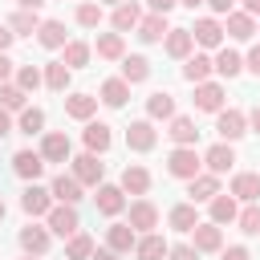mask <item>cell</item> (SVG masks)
<instances>
[{
    "label": "cell",
    "instance_id": "6da1fadb",
    "mask_svg": "<svg viewBox=\"0 0 260 260\" xmlns=\"http://www.w3.org/2000/svg\"><path fill=\"white\" fill-rule=\"evenodd\" d=\"M199 167H203V158L195 154V146H175L171 158H167V171H171L175 179H187V183L199 175Z\"/></svg>",
    "mask_w": 260,
    "mask_h": 260
},
{
    "label": "cell",
    "instance_id": "7a4b0ae2",
    "mask_svg": "<svg viewBox=\"0 0 260 260\" xmlns=\"http://www.w3.org/2000/svg\"><path fill=\"white\" fill-rule=\"evenodd\" d=\"M215 134H219L223 142H236V138L248 134V118H244L240 110H219V118H215Z\"/></svg>",
    "mask_w": 260,
    "mask_h": 260
},
{
    "label": "cell",
    "instance_id": "3957f363",
    "mask_svg": "<svg viewBox=\"0 0 260 260\" xmlns=\"http://www.w3.org/2000/svg\"><path fill=\"white\" fill-rule=\"evenodd\" d=\"M102 175H106V167H102L93 154H77V158H73V179H77L81 187H102Z\"/></svg>",
    "mask_w": 260,
    "mask_h": 260
},
{
    "label": "cell",
    "instance_id": "277c9868",
    "mask_svg": "<svg viewBox=\"0 0 260 260\" xmlns=\"http://www.w3.org/2000/svg\"><path fill=\"white\" fill-rule=\"evenodd\" d=\"M12 171L20 175V179H41V171H45V158H41V150H16L12 154Z\"/></svg>",
    "mask_w": 260,
    "mask_h": 260
},
{
    "label": "cell",
    "instance_id": "5b68a950",
    "mask_svg": "<svg viewBox=\"0 0 260 260\" xmlns=\"http://www.w3.org/2000/svg\"><path fill=\"white\" fill-rule=\"evenodd\" d=\"M20 207L28 211V215H49L53 211V191H45V187H24V195H20Z\"/></svg>",
    "mask_w": 260,
    "mask_h": 260
},
{
    "label": "cell",
    "instance_id": "8992f818",
    "mask_svg": "<svg viewBox=\"0 0 260 260\" xmlns=\"http://www.w3.org/2000/svg\"><path fill=\"white\" fill-rule=\"evenodd\" d=\"M49 228H53L57 236H77L81 219H77V211H73L69 203H57V207L49 211Z\"/></svg>",
    "mask_w": 260,
    "mask_h": 260
},
{
    "label": "cell",
    "instance_id": "52a82bcc",
    "mask_svg": "<svg viewBox=\"0 0 260 260\" xmlns=\"http://www.w3.org/2000/svg\"><path fill=\"white\" fill-rule=\"evenodd\" d=\"M154 142H158V134H154L150 122H130V126H126V146H130V150L142 154V150H150Z\"/></svg>",
    "mask_w": 260,
    "mask_h": 260
},
{
    "label": "cell",
    "instance_id": "ba28073f",
    "mask_svg": "<svg viewBox=\"0 0 260 260\" xmlns=\"http://www.w3.org/2000/svg\"><path fill=\"white\" fill-rule=\"evenodd\" d=\"M69 150H73V146H69V138H65V134H57V130H49V134L41 138V158H45V162H65V158H69Z\"/></svg>",
    "mask_w": 260,
    "mask_h": 260
},
{
    "label": "cell",
    "instance_id": "9c48e42d",
    "mask_svg": "<svg viewBox=\"0 0 260 260\" xmlns=\"http://www.w3.org/2000/svg\"><path fill=\"white\" fill-rule=\"evenodd\" d=\"M154 223H158V207L150 199H134L130 203V228L134 232H150Z\"/></svg>",
    "mask_w": 260,
    "mask_h": 260
},
{
    "label": "cell",
    "instance_id": "30bf717a",
    "mask_svg": "<svg viewBox=\"0 0 260 260\" xmlns=\"http://www.w3.org/2000/svg\"><path fill=\"white\" fill-rule=\"evenodd\" d=\"M187 195H191V203H211L219 195V179L215 175H195L187 183Z\"/></svg>",
    "mask_w": 260,
    "mask_h": 260
},
{
    "label": "cell",
    "instance_id": "8fae6325",
    "mask_svg": "<svg viewBox=\"0 0 260 260\" xmlns=\"http://www.w3.org/2000/svg\"><path fill=\"white\" fill-rule=\"evenodd\" d=\"M191 248H195V252H223V232H219V223H199Z\"/></svg>",
    "mask_w": 260,
    "mask_h": 260
},
{
    "label": "cell",
    "instance_id": "7c38bea8",
    "mask_svg": "<svg viewBox=\"0 0 260 260\" xmlns=\"http://www.w3.org/2000/svg\"><path fill=\"white\" fill-rule=\"evenodd\" d=\"M232 195H236V199H244V203H260V175L240 171V175L232 179Z\"/></svg>",
    "mask_w": 260,
    "mask_h": 260
},
{
    "label": "cell",
    "instance_id": "4fadbf2b",
    "mask_svg": "<svg viewBox=\"0 0 260 260\" xmlns=\"http://www.w3.org/2000/svg\"><path fill=\"white\" fill-rule=\"evenodd\" d=\"M167 252H171V244H167L162 236H154V232H146V236L134 244V256H138V260H167Z\"/></svg>",
    "mask_w": 260,
    "mask_h": 260
},
{
    "label": "cell",
    "instance_id": "5bb4252c",
    "mask_svg": "<svg viewBox=\"0 0 260 260\" xmlns=\"http://www.w3.org/2000/svg\"><path fill=\"white\" fill-rule=\"evenodd\" d=\"M195 106H199V110H207V114H219V110H223V85L203 81V85L195 89Z\"/></svg>",
    "mask_w": 260,
    "mask_h": 260
},
{
    "label": "cell",
    "instance_id": "9a60e30c",
    "mask_svg": "<svg viewBox=\"0 0 260 260\" xmlns=\"http://www.w3.org/2000/svg\"><path fill=\"white\" fill-rule=\"evenodd\" d=\"M122 195H126L122 187L102 183V187H98V195H93V199H98V211H102V215H118V211L126 207V199H122Z\"/></svg>",
    "mask_w": 260,
    "mask_h": 260
},
{
    "label": "cell",
    "instance_id": "2e32d148",
    "mask_svg": "<svg viewBox=\"0 0 260 260\" xmlns=\"http://www.w3.org/2000/svg\"><path fill=\"white\" fill-rule=\"evenodd\" d=\"M203 162L211 167V175H223V171H232V162H236V150H232L228 142H215V146L203 154Z\"/></svg>",
    "mask_w": 260,
    "mask_h": 260
},
{
    "label": "cell",
    "instance_id": "e0dca14e",
    "mask_svg": "<svg viewBox=\"0 0 260 260\" xmlns=\"http://www.w3.org/2000/svg\"><path fill=\"white\" fill-rule=\"evenodd\" d=\"M49 191H53V199H57V203H69V207H73V203L81 199V183H77L73 175H57Z\"/></svg>",
    "mask_w": 260,
    "mask_h": 260
},
{
    "label": "cell",
    "instance_id": "ac0fdd59",
    "mask_svg": "<svg viewBox=\"0 0 260 260\" xmlns=\"http://www.w3.org/2000/svg\"><path fill=\"white\" fill-rule=\"evenodd\" d=\"M134 244H138V236L130 223H114L106 232V248H114V252H134Z\"/></svg>",
    "mask_w": 260,
    "mask_h": 260
},
{
    "label": "cell",
    "instance_id": "d6986e66",
    "mask_svg": "<svg viewBox=\"0 0 260 260\" xmlns=\"http://www.w3.org/2000/svg\"><path fill=\"white\" fill-rule=\"evenodd\" d=\"M37 41H41L45 49H65V45H69V41H65V24H61V20H41Z\"/></svg>",
    "mask_w": 260,
    "mask_h": 260
},
{
    "label": "cell",
    "instance_id": "ffe728a7",
    "mask_svg": "<svg viewBox=\"0 0 260 260\" xmlns=\"http://www.w3.org/2000/svg\"><path fill=\"white\" fill-rule=\"evenodd\" d=\"M223 32H228V37H236V41H252V37H256V20H252L248 12H232Z\"/></svg>",
    "mask_w": 260,
    "mask_h": 260
},
{
    "label": "cell",
    "instance_id": "44dd1931",
    "mask_svg": "<svg viewBox=\"0 0 260 260\" xmlns=\"http://www.w3.org/2000/svg\"><path fill=\"white\" fill-rule=\"evenodd\" d=\"M191 37H195V41H199L203 49H215V45L223 41V28H219V20H195Z\"/></svg>",
    "mask_w": 260,
    "mask_h": 260
},
{
    "label": "cell",
    "instance_id": "7402d4cb",
    "mask_svg": "<svg viewBox=\"0 0 260 260\" xmlns=\"http://www.w3.org/2000/svg\"><path fill=\"white\" fill-rule=\"evenodd\" d=\"M191 45H195V37H191V28H171L167 32V53L171 57H191Z\"/></svg>",
    "mask_w": 260,
    "mask_h": 260
},
{
    "label": "cell",
    "instance_id": "603a6c76",
    "mask_svg": "<svg viewBox=\"0 0 260 260\" xmlns=\"http://www.w3.org/2000/svg\"><path fill=\"white\" fill-rule=\"evenodd\" d=\"M146 77H150V61H146V57H138V53H134V57H122V81H126V85L146 81Z\"/></svg>",
    "mask_w": 260,
    "mask_h": 260
},
{
    "label": "cell",
    "instance_id": "cb8c5ba5",
    "mask_svg": "<svg viewBox=\"0 0 260 260\" xmlns=\"http://www.w3.org/2000/svg\"><path fill=\"white\" fill-rule=\"evenodd\" d=\"M211 69H215V61H211V57H203V53H195V57H187V65H183V77H187V81H195V85H203Z\"/></svg>",
    "mask_w": 260,
    "mask_h": 260
},
{
    "label": "cell",
    "instance_id": "d4e9b609",
    "mask_svg": "<svg viewBox=\"0 0 260 260\" xmlns=\"http://www.w3.org/2000/svg\"><path fill=\"white\" fill-rule=\"evenodd\" d=\"M146 114H150V118H175V93L154 89V93L146 98Z\"/></svg>",
    "mask_w": 260,
    "mask_h": 260
},
{
    "label": "cell",
    "instance_id": "484cf974",
    "mask_svg": "<svg viewBox=\"0 0 260 260\" xmlns=\"http://www.w3.org/2000/svg\"><path fill=\"white\" fill-rule=\"evenodd\" d=\"M81 138H85L89 154H102V150H110V126H106V122H89Z\"/></svg>",
    "mask_w": 260,
    "mask_h": 260
},
{
    "label": "cell",
    "instance_id": "4316f807",
    "mask_svg": "<svg viewBox=\"0 0 260 260\" xmlns=\"http://www.w3.org/2000/svg\"><path fill=\"white\" fill-rule=\"evenodd\" d=\"M20 248H24L28 256H41V252L49 248V232H45V228H37V223H28V228L20 232Z\"/></svg>",
    "mask_w": 260,
    "mask_h": 260
},
{
    "label": "cell",
    "instance_id": "83f0119b",
    "mask_svg": "<svg viewBox=\"0 0 260 260\" xmlns=\"http://www.w3.org/2000/svg\"><path fill=\"white\" fill-rule=\"evenodd\" d=\"M138 24H142V12H138V4H134V0H126V4H118V8H114V28H118V32L138 28Z\"/></svg>",
    "mask_w": 260,
    "mask_h": 260
},
{
    "label": "cell",
    "instance_id": "f1b7e54d",
    "mask_svg": "<svg viewBox=\"0 0 260 260\" xmlns=\"http://www.w3.org/2000/svg\"><path fill=\"white\" fill-rule=\"evenodd\" d=\"M171 28H167V16H158V12H150V16H142V24H138V37L150 45V41H162Z\"/></svg>",
    "mask_w": 260,
    "mask_h": 260
},
{
    "label": "cell",
    "instance_id": "f546056e",
    "mask_svg": "<svg viewBox=\"0 0 260 260\" xmlns=\"http://www.w3.org/2000/svg\"><path fill=\"white\" fill-rule=\"evenodd\" d=\"M69 81H73V69L65 65V61H53V65H45V85L49 89H69Z\"/></svg>",
    "mask_w": 260,
    "mask_h": 260
},
{
    "label": "cell",
    "instance_id": "4dcf8cb0",
    "mask_svg": "<svg viewBox=\"0 0 260 260\" xmlns=\"http://www.w3.org/2000/svg\"><path fill=\"white\" fill-rule=\"evenodd\" d=\"M93 110H98V98H89V93H73V98H65V114L77 118V122H85Z\"/></svg>",
    "mask_w": 260,
    "mask_h": 260
},
{
    "label": "cell",
    "instance_id": "1f68e13d",
    "mask_svg": "<svg viewBox=\"0 0 260 260\" xmlns=\"http://www.w3.org/2000/svg\"><path fill=\"white\" fill-rule=\"evenodd\" d=\"M179 146H195V138H199V130H195V118H171V130H167Z\"/></svg>",
    "mask_w": 260,
    "mask_h": 260
},
{
    "label": "cell",
    "instance_id": "d6a6232c",
    "mask_svg": "<svg viewBox=\"0 0 260 260\" xmlns=\"http://www.w3.org/2000/svg\"><path fill=\"white\" fill-rule=\"evenodd\" d=\"M146 187H150L146 167H126V171H122V191H130V195H146Z\"/></svg>",
    "mask_w": 260,
    "mask_h": 260
},
{
    "label": "cell",
    "instance_id": "836d02e7",
    "mask_svg": "<svg viewBox=\"0 0 260 260\" xmlns=\"http://www.w3.org/2000/svg\"><path fill=\"white\" fill-rule=\"evenodd\" d=\"M126 98H130V85H126L122 77H110V81L102 85V102H106V106L118 110V106H126Z\"/></svg>",
    "mask_w": 260,
    "mask_h": 260
},
{
    "label": "cell",
    "instance_id": "e575fe53",
    "mask_svg": "<svg viewBox=\"0 0 260 260\" xmlns=\"http://www.w3.org/2000/svg\"><path fill=\"white\" fill-rule=\"evenodd\" d=\"M171 228H175V232H195V228H199V219H195V203H179V207H171Z\"/></svg>",
    "mask_w": 260,
    "mask_h": 260
},
{
    "label": "cell",
    "instance_id": "d590c367",
    "mask_svg": "<svg viewBox=\"0 0 260 260\" xmlns=\"http://www.w3.org/2000/svg\"><path fill=\"white\" fill-rule=\"evenodd\" d=\"M98 57H106V61L126 57V49H122V32H102V37H98Z\"/></svg>",
    "mask_w": 260,
    "mask_h": 260
},
{
    "label": "cell",
    "instance_id": "8d00e7d4",
    "mask_svg": "<svg viewBox=\"0 0 260 260\" xmlns=\"http://www.w3.org/2000/svg\"><path fill=\"white\" fill-rule=\"evenodd\" d=\"M240 211H236V199L232 195H215L211 199V223H232Z\"/></svg>",
    "mask_w": 260,
    "mask_h": 260
},
{
    "label": "cell",
    "instance_id": "74e56055",
    "mask_svg": "<svg viewBox=\"0 0 260 260\" xmlns=\"http://www.w3.org/2000/svg\"><path fill=\"white\" fill-rule=\"evenodd\" d=\"M8 28L16 32V37H32L37 28H41V20H37V12H28V8H20L12 20H8Z\"/></svg>",
    "mask_w": 260,
    "mask_h": 260
},
{
    "label": "cell",
    "instance_id": "f35d334b",
    "mask_svg": "<svg viewBox=\"0 0 260 260\" xmlns=\"http://www.w3.org/2000/svg\"><path fill=\"white\" fill-rule=\"evenodd\" d=\"M65 256H69V260H89V256H93V240H89L85 232L69 236V248H65Z\"/></svg>",
    "mask_w": 260,
    "mask_h": 260
},
{
    "label": "cell",
    "instance_id": "ab89813d",
    "mask_svg": "<svg viewBox=\"0 0 260 260\" xmlns=\"http://www.w3.org/2000/svg\"><path fill=\"white\" fill-rule=\"evenodd\" d=\"M240 69H244L240 53H232V49H219V57H215V73H223V77H236Z\"/></svg>",
    "mask_w": 260,
    "mask_h": 260
},
{
    "label": "cell",
    "instance_id": "60d3db41",
    "mask_svg": "<svg viewBox=\"0 0 260 260\" xmlns=\"http://www.w3.org/2000/svg\"><path fill=\"white\" fill-rule=\"evenodd\" d=\"M85 61H89V45H85V41H69V45H65V65H69V69H81Z\"/></svg>",
    "mask_w": 260,
    "mask_h": 260
},
{
    "label": "cell",
    "instance_id": "b9f144b4",
    "mask_svg": "<svg viewBox=\"0 0 260 260\" xmlns=\"http://www.w3.org/2000/svg\"><path fill=\"white\" fill-rule=\"evenodd\" d=\"M0 110H24V89L20 85H0Z\"/></svg>",
    "mask_w": 260,
    "mask_h": 260
},
{
    "label": "cell",
    "instance_id": "7bdbcfd3",
    "mask_svg": "<svg viewBox=\"0 0 260 260\" xmlns=\"http://www.w3.org/2000/svg\"><path fill=\"white\" fill-rule=\"evenodd\" d=\"M236 223H240V232L256 236V232H260V203H248V207L236 215Z\"/></svg>",
    "mask_w": 260,
    "mask_h": 260
},
{
    "label": "cell",
    "instance_id": "ee69618b",
    "mask_svg": "<svg viewBox=\"0 0 260 260\" xmlns=\"http://www.w3.org/2000/svg\"><path fill=\"white\" fill-rule=\"evenodd\" d=\"M41 126H45V110H37V106L20 110V130L24 134H41Z\"/></svg>",
    "mask_w": 260,
    "mask_h": 260
},
{
    "label": "cell",
    "instance_id": "f6af8a7d",
    "mask_svg": "<svg viewBox=\"0 0 260 260\" xmlns=\"http://www.w3.org/2000/svg\"><path fill=\"white\" fill-rule=\"evenodd\" d=\"M77 24L81 28H98L102 24V4H77Z\"/></svg>",
    "mask_w": 260,
    "mask_h": 260
},
{
    "label": "cell",
    "instance_id": "bcb514c9",
    "mask_svg": "<svg viewBox=\"0 0 260 260\" xmlns=\"http://www.w3.org/2000/svg\"><path fill=\"white\" fill-rule=\"evenodd\" d=\"M41 81H45V77H41V69H37V65H20V73H16V85H20L24 93H32Z\"/></svg>",
    "mask_w": 260,
    "mask_h": 260
},
{
    "label": "cell",
    "instance_id": "7dc6e473",
    "mask_svg": "<svg viewBox=\"0 0 260 260\" xmlns=\"http://www.w3.org/2000/svg\"><path fill=\"white\" fill-rule=\"evenodd\" d=\"M167 260H199V252H195L191 244H175V248L167 252Z\"/></svg>",
    "mask_w": 260,
    "mask_h": 260
},
{
    "label": "cell",
    "instance_id": "c3c4849f",
    "mask_svg": "<svg viewBox=\"0 0 260 260\" xmlns=\"http://www.w3.org/2000/svg\"><path fill=\"white\" fill-rule=\"evenodd\" d=\"M219 260H252V256H248V248L232 244V248H223V256H219Z\"/></svg>",
    "mask_w": 260,
    "mask_h": 260
},
{
    "label": "cell",
    "instance_id": "681fc988",
    "mask_svg": "<svg viewBox=\"0 0 260 260\" xmlns=\"http://www.w3.org/2000/svg\"><path fill=\"white\" fill-rule=\"evenodd\" d=\"M146 4H150V12H158V16H167V12H171V8L179 4V0H146Z\"/></svg>",
    "mask_w": 260,
    "mask_h": 260
},
{
    "label": "cell",
    "instance_id": "f907efd6",
    "mask_svg": "<svg viewBox=\"0 0 260 260\" xmlns=\"http://www.w3.org/2000/svg\"><path fill=\"white\" fill-rule=\"evenodd\" d=\"M16 41V32L8 28V24H0V53H8V45Z\"/></svg>",
    "mask_w": 260,
    "mask_h": 260
},
{
    "label": "cell",
    "instance_id": "816d5d0a",
    "mask_svg": "<svg viewBox=\"0 0 260 260\" xmlns=\"http://www.w3.org/2000/svg\"><path fill=\"white\" fill-rule=\"evenodd\" d=\"M8 73H12V61H8V53H0V85L8 81Z\"/></svg>",
    "mask_w": 260,
    "mask_h": 260
},
{
    "label": "cell",
    "instance_id": "f5cc1de1",
    "mask_svg": "<svg viewBox=\"0 0 260 260\" xmlns=\"http://www.w3.org/2000/svg\"><path fill=\"white\" fill-rule=\"evenodd\" d=\"M89 260H118V252H114V248H93Z\"/></svg>",
    "mask_w": 260,
    "mask_h": 260
},
{
    "label": "cell",
    "instance_id": "db71d44e",
    "mask_svg": "<svg viewBox=\"0 0 260 260\" xmlns=\"http://www.w3.org/2000/svg\"><path fill=\"white\" fill-rule=\"evenodd\" d=\"M248 69H252V73H256V77H260V45H256V49H252V53H248Z\"/></svg>",
    "mask_w": 260,
    "mask_h": 260
},
{
    "label": "cell",
    "instance_id": "11a10c76",
    "mask_svg": "<svg viewBox=\"0 0 260 260\" xmlns=\"http://www.w3.org/2000/svg\"><path fill=\"white\" fill-rule=\"evenodd\" d=\"M207 4H211L215 12H228V16H232V0H207Z\"/></svg>",
    "mask_w": 260,
    "mask_h": 260
},
{
    "label": "cell",
    "instance_id": "9f6ffc18",
    "mask_svg": "<svg viewBox=\"0 0 260 260\" xmlns=\"http://www.w3.org/2000/svg\"><path fill=\"white\" fill-rule=\"evenodd\" d=\"M244 12L256 20V16H260V0H244Z\"/></svg>",
    "mask_w": 260,
    "mask_h": 260
},
{
    "label": "cell",
    "instance_id": "6f0895ef",
    "mask_svg": "<svg viewBox=\"0 0 260 260\" xmlns=\"http://www.w3.org/2000/svg\"><path fill=\"white\" fill-rule=\"evenodd\" d=\"M12 130V118H8V110H0V138Z\"/></svg>",
    "mask_w": 260,
    "mask_h": 260
},
{
    "label": "cell",
    "instance_id": "680465c9",
    "mask_svg": "<svg viewBox=\"0 0 260 260\" xmlns=\"http://www.w3.org/2000/svg\"><path fill=\"white\" fill-rule=\"evenodd\" d=\"M16 4H20V8H28V12H37V8L45 4V0H16Z\"/></svg>",
    "mask_w": 260,
    "mask_h": 260
},
{
    "label": "cell",
    "instance_id": "91938a15",
    "mask_svg": "<svg viewBox=\"0 0 260 260\" xmlns=\"http://www.w3.org/2000/svg\"><path fill=\"white\" fill-rule=\"evenodd\" d=\"M252 130H256V134H260V106H256V110H252Z\"/></svg>",
    "mask_w": 260,
    "mask_h": 260
},
{
    "label": "cell",
    "instance_id": "94428289",
    "mask_svg": "<svg viewBox=\"0 0 260 260\" xmlns=\"http://www.w3.org/2000/svg\"><path fill=\"white\" fill-rule=\"evenodd\" d=\"M179 4H187V8H199V4H207V0H179Z\"/></svg>",
    "mask_w": 260,
    "mask_h": 260
},
{
    "label": "cell",
    "instance_id": "6125c7cd",
    "mask_svg": "<svg viewBox=\"0 0 260 260\" xmlns=\"http://www.w3.org/2000/svg\"><path fill=\"white\" fill-rule=\"evenodd\" d=\"M0 219H4V199H0Z\"/></svg>",
    "mask_w": 260,
    "mask_h": 260
},
{
    "label": "cell",
    "instance_id": "be15d7a7",
    "mask_svg": "<svg viewBox=\"0 0 260 260\" xmlns=\"http://www.w3.org/2000/svg\"><path fill=\"white\" fill-rule=\"evenodd\" d=\"M106 4H126V0H106Z\"/></svg>",
    "mask_w": 260,
    "mask_h": 260
},
{
    "label": "cell",
    "instance_id": "e7e4bbea",
    "mask_svg": "<svg viewBox=\"0 0 260 260\" xmlns=\"http://www.w3.org/2000/svg\"><path fill=\"white\" fill-rule=\"evenodd\" d=\"M256 32H260V24H256Z\"/></svg>",
    "mask_w": 260,
    "mask_h": 260
},
{
    "label": "cell",
    "instance_id": "03108f58",
    "mask_svg": "<svg viewBox=\"0 0 260 260\" xmlns=\"http://www.w3.org/2000/svg\"><path fill=\"white\" fill-rule=\"evenodd\" d=\"M28 260H32V256H28Z\"/></svg>",
    "mask_w": 260,
    "mask_h": 260
}]
</instances>
